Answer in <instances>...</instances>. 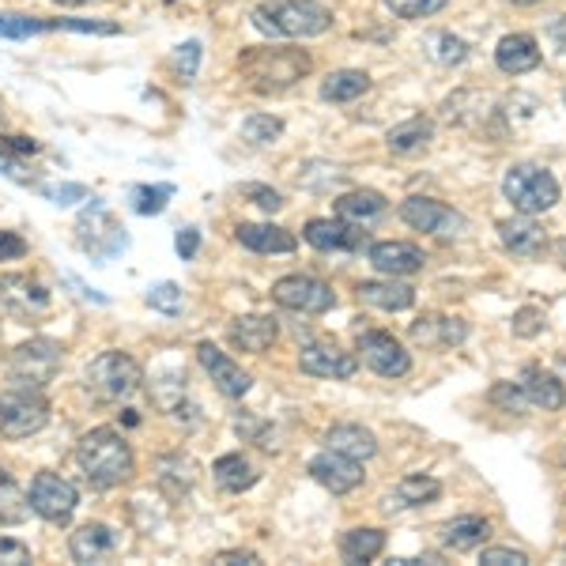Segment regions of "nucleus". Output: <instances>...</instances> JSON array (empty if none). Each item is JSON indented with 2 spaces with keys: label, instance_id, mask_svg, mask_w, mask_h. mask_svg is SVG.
Masks as SVG:
<instances>
[{
  "label": "nucleus",
  "instance_id": "nucleus-25",
  "mask_svg": "<svg viewBox=\"0 0 566 566\" xmlns=\"http://www.w3.org/2000/svg\"><path fill=\"white\" fill-rule=\"evenodd\" d=\"M325 442H328V450L344 453V458H352V461H367V458L378 453V442H374V434L367 431V427H359V423L333 427V431L325 434Z\"/></svg>",
  "mask_w": 566,
  "mask_h": 566
},
{
  "label": "nucleus",
  "instance_id": "nucleus-52",
  "mask_svg": "<svg viewBox=\"0 0 566 566\" xmlns=\"http://www.w3.org/2000/svg\"><path fill=\"white\" fill-rule=\"evenodd\" d=\"M216 563H258V555L253 552H219Z\"/></svg>",
  "mask_w": 566,
  "mask_h": 566
},
{
  "label": "nucleus",
  "instance_id": "nucleus-40",
  "mask_svg": "<svg viewBox=\"0 0 566 566\" xmlns=\"http://www.w3.org/2000/svg\"><path fill=\"white\" fill-rule=\"evenodd\" d=\"M148 303L155 306V310H163V314H178L181 310V287L178 283H155V287L148 291Z\"/></svg>",
  "mask_w": 566,
  "mask_h": 566
},
{
  "label": "nucleus",
  "instance_id": "nucleus-20",
  "mask_svg": "<svg viewBox=\"0 0 566 566\" xmlns=\"http://www.w3.org/2000/svg\"><path fill=\"white\" fill-rule=\"evenodd\" d=\"M469 336V325L461 317H446V314H427L412 325V340L423 348H453Z\"/></svg>",
  "mask_w": 566,
  "mask_h": 566
},
{
  "label": "nucleus",
  "instance_id": "nucleus-27",
  "mask_svg": "<svg viewBox=\"0 0 566 566\" xmlns=\"http://www.w3.org/2000/svg\"><path fill=\"white\" fill-rule=\"evenodd\" d=\"M359 298L381 310H408L416 303V291L408 283H397V276H389V283H359Z\"/></svg>",
  "mask_w": 566,
  "mask_h": 566
},
{
  "label": "nucleus",
  "instance_id": "nucleus-13",
  "mask_svg": "<svg viewBox=\"0 0 566 566\" xmlns=\"http://www.w3.org/2000/svg\"><path fill=\"white\" fill-rule=\"evenodd\" d=\"M310 476L322 483L325 491H333V495H348V491H355L363 483V464L344 458V453H336V450H325L310 461Z\"/></svg>",
  "mask_w": 566,
  "mask_h": 566
},
{
  "label": "nucleus",
  "instance_id": "nucleus-5",
  "mask_svg": "<svg viewBox=\"0 0 566 566\" xmlns=\"http://www.w3.org/2000/svg\"><path fill=\"white\" fill-rule=\"evenodd\" d=\"M57 370H61V344L31 340V344H20V348H15L12 367H8V378H12L15 389L42 392Z\"/></svg>",
  "mask_w": 566,
  "mask_h": 566
},
{
  "label": "nucleus",
  "instance_id": "nucleus-50",
  "mask_svg": "<svg viewBox=\"0 0 566 566\" xmlns=\"http://www.w3.org/2000/svg\"><path fill=\"white\" fill-rule=\"evenodd\" d=\"M45 197H50L53 205H72V200H84L87 189L84 186H57V189H45Z\"/></svg>",
  "mask_w": 566,
  "mask_h": 566
},
{
  "label": "nucleus",
  "instance_id": "nucleus-46",
  "mask_svg": "<svg viewBox=\"0 0 566 566\" xmlns=\"http://www.w3.org/2000/svg\"><path fill=\"white\" fill-rule=\"evenodd\" d=\"M0 563H31V547L0 536Z\"/></svg>",
  "mask_w": 566,
  "mask_h": 566
},
{
  "label": "nucleus",
  "instance_id": "nucleus-54",
  "mask_svg": "<svg viewBox=\"0 0 566 566\" xmlns=\"http://www.w3.org/2000/svg\"><path fill=\"white\" fill-rule=\"evenodd\" d=\"M514 4H541V0H514Z\"/></svg>",
  "mask_w": 566,
  "mask_h": 566
},
{
  "label": "nucleus",
  "instance_id": "nucleus-32",
  "mask_svg": "<svg viewBox=\"0 0 566 566\" xmlns=\"http://www.w3.org/2000/svg\"><path fill=\"white\" fill-rule=\"evenodd\" d=\"M212 476L223 491H245V488L258 483V469H253L242 453H227V458H219L212 464Z\"/></svg>",
  "mask_w": 566,
  "mask_h": 566
},
{
  "label": "nucleus",
  "instance_id": "nucleus-43",
  "mask_svg": "<svg viewBox=\"0 0 566 566\" xmlns=\"http://www.w3.org/2000/svg\"><path fill=\"white\" fill-rule=\"evenodd\" d=\"M197 65H200V42H186L178 50V72H181V80H193L197 76Z\"/></svg>",
  "mask_w": 566,
  "mask_h": 566
},
{
  "label": "nucleus",
  "instance_id": "nucleus-10",
  "mask_svg": "<svg viewBox=\"0 0 566 566\" xmlns=\"http://www.w3.org/2000/svg\"><path fill=\"white\" fill-rule=\"evenodd\" d=\"M272 298L283 310H298V314H325V310L336 306L333 287L314 276H283L272 287Z\"/></svg>",
  "mask_w": 566,
  "mask_h": 566
},
{
  "label": "nucleus",
  "instance_id": "nucleus-45",
  "mask_svg": "<svg viewBox=\"0 0 566 566\" xmlns=\"http://www.w3.org/2000/svg\"><path fill=\"white\" fill-rule=\"evenodd\" d=\"M544 328V314L541 310H522V314L514 317V333L517 336H536Z\"/></svg>",
  "mask_w": 566,
  "mask_h": 566
},
{
  "label": "nucleus",
  "instance_id": "nucleus-48",
  "mask_svg": "<svg viewBox=\"0 0 566 566\" xmlns=\"http://www.w3.org/2000/svg\"><path fill=\"white\" fill-rule=\"evenodd\" d=\"M245 197H253L258 205L264 208V212H280L283 208V197L276 193V189H264V186H245Z\"/></svg>",
  "mask_w": 566,
  "mask_h": 566
},
{
  "label": "nucleus",
  "instance_id": "nucleus-3",
  "mask_svg": "<svg viewBox=\"0 0 566 566\" xmlns=\"http://www.w3.org/2000/svg\"><path fill=\"white\" fill-rule=\"evenodd\" d=\"M258 31L272 34V39H314V34L328 31L333 15L317 0H280V4H264L253 12Z\"/></svg>",
  "mask_w": 566,
  "mask_h": 566
},
{
  "label": "nucleus",
  "instance_id": "nucleus-24",
  "mask_svg": "<svg viewBox=\"0 0 566 566\" xmlns=\"http://www.w3.org/2000/svg\"><path fill=\"white\" fill-rule=\"evenodd\" d=\"M239 242L253 253H295V245H298L295 234L272 223H242Z\"/></svg>",
  "mask_w": 566,
  "mask_h": 566
},
{
  "label": "nucleus",
  "instance_id": "nucleus-39",
  "mask_svg": "<svg viewBox=\"0 0 566 566\" xmlns=\"http://www.w3.org/2000/svg\"><path fill=\"white\" fill-rule=\"evenodd\" d=\"M431 53H434L438 65H461V61L469 57V45H464L461 39H453V34H438Z\"/></svg>",
  "mask_w": 566,
  "mask_h": 566
},
{
  "label": "nucleus",
  "instance_id": "nucleus-16",
  "mask_svg": "<svg viewBox=\"0 0 566 566\" xmlns=\"http://www.w3.org/2000/svg\"><path fill=\"white\" fill-rule=\"evenodd\" d=\"M197 355H200V363H205V370L212 374L216 389L223 392V397L239 400V397H245V392H250L253 378H250V374H245V370L239 367V363H231V359H227V355L219 352L216 344H200Z\"/></svg>",
  "mask_w": 566,
  "mask_h": 566
},
{
  "label": "nucleus",
  "instance_id": "nucleus-23",
  "mask_svg": "<svg viewBox=\"0 0 566 566\" xmlns=\"http://www.w3.org/2000/svg\"><path fill=\"white\" fill-rule=\"evenodd\" d=\"M522 392L528 405L544 408V412H559V408L566 405V389L563 381L555 378V374H547L541 367H528L525 378H522Z\"/></svg>",
  "mask_w": 566,
  "mask_h": 566
},
{
  "label": "nucleus",
  "instance_id": "nucleus-14",
  "mask_svg": "<svg viewBox=\"0 0 566 566\" xmlns=\"http://www.w3.org/2000/svg\"><path fill=\"white\" fill-rule=\"evenodd\" d=\"M298 367L310 378H352L355 370H359V363H355L352 352H340L336 344H306L303 352H298Z\"/></svg>",
  "mask_w": 566,
  "mask_h": 566
},
{
  "label": "nucleus",
  "instance_id": "nucleus-41",
  "mask_svg": "<svg viewBox=\"0 0 566 566\" xmlns=\"http://www.w3.org/2000/svg\"><path fill=\"white\" fill-rule=\"evenodd\" d=\"M491 400H495V405L506 408V412H522V405H525V392H522V389H514V381H502V386L491 389Z\"/></svg>",
  "mask_w": 566,
  "mask_h": 566
},
{
  "label": "nucleus",
  "instance_id": "nucleus-18",
  "mask_svg": "<svg viewBox=\"0 0 566 566\" xmlns=\"http://www.w3.org/2000/svg\"><path fill=\"white\" fill-rule=\"evenodd\" d=\"M69 547H72V559L76 563H98V559H109V555L122 552V533H114L109 525L91 522L72 533Z\"/></svg>",
  "mask_w": 566,
  "mask_h": 566
},
{
  "label": "nucleus",
  "instance_id": "nucleus-37",
  "mask_svg": "<svg viewBox=\"0 0 566 566\" xmlns=\"http://www.w3.org/2000/svg\"><path fill=\"white\" fill-rule=\"evenodd\" d=\"M280 133H283V122H280V117H272V114H253L250 122L242 125V136L250 144H272Z\"/></svg>",
  "mask_w": 566,
  "mask_h": 566
},
{
  "label": "nucleus",
  "instance_id": "nucleus-12",
  "mask_svg": "<svg viewBox=\"0 0 566 566\" xmlns=\"http://www.w3.org/2000/svg\"><path fill=\"white\" fill-rule=\"evenodd\" d=\"M359 352H363V363H367L374 374H381V378H405V374L412 370L408 352L400 348V340H392L389 333H363Z\"/></svg>",
  "mask_w": 566,
  "mask_h": 566
},
{
  "label": "nucleus",
  "instance_id": "nucleus-11",
  "mask_svg": "<svg viewBox=\"0 0 566 566\" xmlns=\"http://www.w3.org/2000/svg\"><path fill=\"white\" fill-rule=\"evenodd\" d=\"M31 510L39 517H45V522L61 525L72 517V510H76V488H72L69 480L53 476V472H39L31 483Z\"/></svg>",
  "mask_w": 566,
  "mask_h": 566
},
{
  "label": "nucleus",
  "instance_id": "nucleus-17",
  "mask_svg": "<svg viewBox=\"0 0 566 566\" xmlns=\"http://www.w3.org/2000/svg\"><path fill=\"white\" fill-rule=\"evenodd\" d=\"M423 250L412 242H374L370 245V264L381 276H416L423 269Z\"/></svg>",
  "mask_w": 566,
  "mask_h": 566
},
{
  "label": "nucleus",
  "instance_id": "nucleus-42",
  "mask_svg": "<svg viewBox=\"0 0 566 566\" xmlns=\"http://www.w3.org/2000/svg\"><path fill=\"white\" fill-rule=\"evenodd\" d=\"M0 175H8L12 181H23V186H31V170L23 167V159H20V155H12V151H4V148H0Z\"/></svg>",
  "mask_w": 566,
  "mask_h": 566
},
{
  "label": "nucleus",
  "instance_id": "nucleus-31",
  "mask_svg": "<svg viewBox=\"0 0 566 566\" xmlns=\"http://www.w3.org/2000/svg\"><path fill=\"white\" fill-rule=\"evenodd\" d=\"M431 136H434L431 122H427V117H412V122L389 129L386 144H389L392 155H416V151H423L427 144H431Z\"/></svg>",
  "mask_w": 566,
  "mask_h": 566
},
{
  "label": "nucleus",
  "instance_id": "nucleus-34",
  "mask_svg": "<svg viewBox=\"0 0 566 566\" xmlns=\"http://www.w3.org/2000/svg\"><path fill=\"white\" fill-rule=\"evenodd\" d=\"M27 514H31V499L8 472H0V525H23Z\"/></svg>",
  "mask_w": 566,
  "mask_h": 566
},
{
  "label": "nucleus",
  "instance_id": "nucleus-6",
  "mask_svg": "<svg viewBox=\"0 0 566 566\" xmlns=\"http://www.w3.org/2000/svg\"><path fill=\"white\" fill-rule=\"evenodd\" d=\"M87 389L103 400H125L140 389V367L122 352H103L87 367Z\"/></svg>",
  "mask_w": 566,
  "mask_h": 566
},
{
  "label": "nucleus",
  "instance_id": "nucleus-30",
  "mask_svg": "<svg viewBox=\"0 0 566 566\" xmlns=\"http://www.w3.org/2000/svg\"><path fill=\"white\" fill-rule=\"evenodd\" d=\"M381 547H386V533L381 528H352L340 541V555L344 563H370L381 555Z\"/></svg>",
  "mask_w": 566,
  "mask_h": 566
},
{
  "label": "nucleus",
  "instance_id": "nucleus-36",
  "mask_svg": "<svg viewBox=\"0 0 566 566\" xmlns=\"http://www.w3.org/2000/svg\"><path fill=\"white\" fill-rule=\"evenodd\" d=\"M170 197H175V186H136L133 189V208L140 216H159Z\"/></svg>",
  "mask_w": 566,
  "mask_h": 566
},
{
  "label": "nucleus",
  "instance_id": "nucleus-55",
  "mask_svg": "<svg viewBox=\"0 0 566 566\" xmlns=\"http://www.w3.org/2000/svg\"><path fill=\"white\" fill-rule=\"evenodd\" d=\"M563 461H566V458H563Z\"/></svg>",
  "mask_w": 566,
  "mask_h": 566
},
{
  "label": "nucleus",
  "instance_id": "nucleus-38",
  "mask_svg": "<svg viewBox=\"0 0 566 566\" xmlns=\"http://www.w3.org/2000/svg\"><path fill=\"white\" fill-rule=\"evenodd\" d=\"M386 4L392 15H400V20H423V15L442 12L450 0H386Z\"/></svg>",
  "mask_w": 566,
  "mask_h": 566
},
{
  "label": "nucleus",
  "instance_id": "nucleus-21",
  "mask_svg": "<svg viewBox=\"0 0 566 566\" xmlns=\"http://www.w3.org/2000/svg\"><path fill=\"white\" fill-rule=\"evenodd\" d=\"M495 65L506 72V76L533 72L536 65H541V45H536L533 34H506L495 50Z\"/></svg>",
  "mask_w": 566,
  "mask_h": 566
},
{
  "label": "nucleus",
  "instance_id": "nucleus-33",
  "mask_svg": "<svg viewBox=\"0 0 566 566\" xmlns=\"http://www.w3.org/2000/svg\"><path fill=\"white\" fill-rule=\"evenodd\" d=\"M367 91H370L367 72L344 69V72H333V76L322 84V98H325V103H352V98L367 95Z\"/></svg>",
  "mask_w": 566,
  "mask_h": 566
},
{
  "label": "nucleus",
  "instance_id": "nucleus-9",
  "mask_svg": "<svg viewBox=\"0 0 566 566\" xmlns=\"http://www.w3.org/2000/svg\"><path fill=\"white\" fill-rule=\"evenodd\" d=\"M0 310H4L12 322H39L50 310V291L31 276H4L0 280Z\"/></svg>",
  "mask_w": 566,
  "mask_h": 566
},
{
  "label": "nucleus",
  "instance_id": "nucleus-47",
  "mask_svg": "<svg viewBox=\"0 0 566 566\" xmlns=\"http://www.w3.org/2000/svg\"><path fill=\"white\" fill-rule=\"evenodd\" d=\"M27 253V242L12 231H0V261H20Z\"/></svg>",
  "mask_w": 566,
  "mask_h": 566
},
{
  "label": "nucleus",
  "instance_id": "nucleus-35",
  "mask_svg": "<svg viewBox=\"0 0 566 566\" xmlns=\"http://www.w3.org/2000/svg\"><path fill=\"white\" fill-rule=\"evenodd\" d=\"M42 31H57V20H31V15H0V39H31Z\"/></svg>",
  "mask_w": 566,
  "mask_h": 566
},
{
  "label": "nucleus",
  "instance_id": "nucleus-51",
  "mask_svg": "<svg viewBox=\"0 0 566 566\" xmlns=\"http://www.w3.org/2000/svg\"><path fill=\"white\" fill-rule=\"evenodd\" d=\"M197 250H200V231H193V227H189V231H181V234H178V253H181V261H193V258H197Z\"/></svg>",
  "mask_w": 566,
  "mask_h": 566
},
{
  "label": "nucleus",
  "instance_id": "nucleus-26",
  "mask_svg": "<svg viewBox=\"0 0 566 566\" xmlns=\"http://www.w3.org/2000/svg\"><path fill=\"white\" fill-rule=\"evenodd\" d=\"M438 495H442V483L434 476H408L397 483V491H389L386 510L392 514V510H405V506H427V502H434Z\"/></svg>",
  "mask_w": 566,
  "mask_h": 566
},
{
  "label": "nucleus",
  "instance_id": "nucleus-19",
  "mask_svg": "<svg viewBox=\"0 0 566 566\" xmlns=\"http://www.w3.org/2000/svg\"><path fill=\"white\" fill-rule=\"evenodd\" d=\"M499 239L510 253L517 258H541L547 250V234L541 223H533V216H517V219H502L499 223Z\"/></svg>",
  "mask_w": 566,
  "mask_h": 566
},
{
  "label": "nucleus",
  "instance_id": "nucleus-44",
  "mask_svg": "<svg viewBox=\"0 0 566 566\" xmlns=\"http://www.w3.org/2000/svg\"><path fill=\"white\" fill-rule=\"evenodd\" d=\"M483 563L488 566H525V552H510V547H488L483 552Z\"/></svg>",
  "mask_w": 566,
  "mask_h": 566
},
{
  "label": "nucleus",
  "instance_id": "nucleus-49",
  "mask_svg": "<svg viewBox=\"0 0 566 566\" xmlns=\"http://www.w3.org/2000/svg\"><path fill=\"white\" fill-rule=\"evenodd\" d=\"M0 148L4 151H12V155H34L39 151V140H31V136H4V140H0Z\"/></svg>",
  "mask_w": 566,
  "mask_h": 566
},
{
  "label": "nucleus",
  "instance_id": "nucleus-1",
  "mask_svg": "<svg viewBox=\"0 0 566 566\" xmlns=\"http://www.w3.org/2000/svg\"><path fill=\"white\" fill-rule=\"evenodd\" d=\"M76 461L84 469V476L91 488L109 491L117 483H125L133 476V450L117 431L109 427H98V431H87L76 442Z\"/></svg>",
  "mask_w": 566,
  "mask_h": 566
},
{
  "label": "nucleus",
  "instance_id": "nucleus-8",
  "mask_svg": "<svg viewBox=\"0 0 566 566\" xmlns=\"http://www.w3.org/2000/svg\"><path fill=\"white\" fill-rule=\"evenodd\" d=\"M400 216H405L408 227L423 234H434V239H461L469 231V219H464L458 208L442 205V200H431V197H408L400 205Z\"/></svg>",
  "mask_w": 566,
  "mask_h": 566
},
{
  "label": "nucleus",
  "instance_id": "nucleus-53",
  "mask_svg": "<svg viewBox=\"0 0 566 566\" xmlns=\"http://www.w3.org/2000/svg\"><path fill=\"white\" fill-rule=\"evenodd\" d=\"M57 4H69V8H80V4H87V0H57Z\"/></svg>",
  "mask_w": 566,
  "mask_h": 566
},
{
  "label": "nucleus",
  "instance_id": "nucleus-7",
  "mask_svg": "<svg viewBox=\"0 0 566 566\" xmlns=\"http://www.w3.org/2000/svg\"><path fill=\"white\" fill-rule=\"evenodd\" d=\"M50 419V405L42 400V392L31 389H12L0 397V434L4 438H31L39 434Z\"/></svg>",
  "mask_w": 566,
  "mask_h": 566
},
{
  "label": "nucleus",
  "instance_id": "nucleus-15",
  "mask_svg": "<svg viewBox=\"0 0 566 566\" xmlns=\"http://www.w3.org/2000/svg\"><path fill=\"white\" fill-rule=\"evenodd\" d=\"M306 242L314 245V250H363V245H370V234L359 231V227H352L348 219H310L306 223Z\"/></svg>",
  "mask_w": 566,
  "mask_h": 566
},
{
  "label": "nucleus",
  "instance_id": "nucleus-4",
  "mask_svg": "<svg viewBox=\"0 0 566 566\" xmlns=\"http://www.w3.org/2000/svg\"><path fill=\"white\" fill-rule=\"evenodd\" d=\"M502 193H506V200L522 216H541L547 208H555V200H559V181L547 175L544 167L522 163V167H514L506 175V181H502Z\"/></svg>",
  "mask_w": 566,
  "mask_h": 566
},
{
  "label": "nucleus",
  "instance_id": "nucleus-28",
  "mask_svg": "<svg viewBox=\"0 0 566 566\" xmlns=\"http://www.w3.org/2000/svg\"><path fill=\"white\" fill-rule=\"evenodd\" d=\"M488 536H491L488 517H476V514L458 517V522H450L442 528V541L446 547H453V552H472V547H480Z\"/></svg>",
  "mask_w": 566,
  "mask_h": 566
},
{
  "label": "nucleus",
  "instance_id": "nucleus-22",
  "mask_svg": "<svg viewBox=\"0 0 566 566\" xmlns=\"http://www.w3.org/2000/svg\"><path fill=\"white\" fill-rule=\"evenodd\" d=\"M280 336V325L276 317H264V314H250V317H239L231 325V344L242 352H253L261 355L264 348H272V340Z\"/></svg>",
  "mask_w": 566,
  "mask_h": 566
},
{
  "label": "nucleus",
  "instance_id": "nucleus-29",
  "mask_svg": "<svg viewBox=\"0 0 566 566\" xmlns=\"http://www.w3.org/2000/svg\"><path fill=\"white\" fill-rule=\"evenodd\" d=\"M381 212H386V197L374 193V189H355V193H344L336 200V216L348 219V223H367Z\"/></svg>",
  "mask_w": 566,
  "mask_h": 566
},
{
  "label": "nucleus",
  "instance_id": "nucleus-2",
  "mask_svg": "<svg viewBox=\"0 0 566 566\" xmlns=\"http://www.w3.org/2000/svg\"><path fill=\"white\" fill-rule=\"evenodd\" d=\"M239 65L253 91L272 95V91H287L291 84H298V80L310 72V57L303 50L272 45V50H245Z\"/></svg>",
  "mask_w": 566,
  "mask_h": 566
}]
</instances>
